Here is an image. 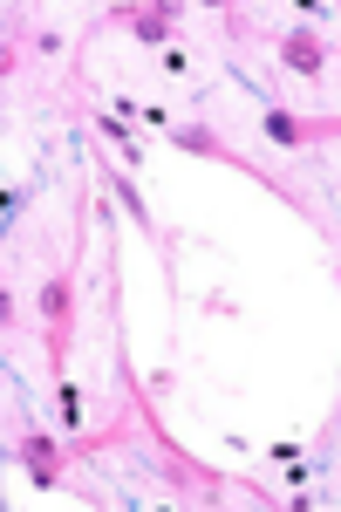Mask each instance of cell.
<instances>
[{"label": "cell", "instance_id": "obj_1", "mask_svg": "<svg viewBox=\"0 0 341 512\" xmlns=\"http://www.w3.org/2000/svg\"><path fill=\"white\" fill-rule=\"evenodd\" d=\"M41 321H48V355L62 362L69 355V328H76V294H69V274H55L41 287Z\"/></svg>", "mask_w": 341, "mask_h": 512}, {"label": "cell", "instance_id": "obj_2", "mask_svg": "<svg viewBox=\"0 0 341 512\" xmlns=\"http://www.w3.org/2000/svg\"><path fill=\"white\" fill-rule=\"evenodd\" d=\"M14 458H21V465L35 472V485H48V492H55V485H69V451H55L41 431H21Z\"/></svg>", "mask_w": 341, "mask_h": 512}, {"label": "cell", "instance_id": "obj_3", "mask_svg": "<svg viewBox=\"0 0 341 512\" xmlns=\"http://www.w3.org/2000/svg\"><path fill=\"white\" fill-rule=\"evenodd\" d=\"M266 137H273V144H321V137H341V117H294V110H266Z\"/></svg>", "mask_w": 341, "mask_h": 512}, {"label": "cell", "instance_id": "obj_4", "mask_svg": "<svg viewBox=\"0 0 341 512\" xmlns=\"http://www.w3.org/2000/svg\"><path fill=\"white\" fill-rule=\"evenodd\" d=\"M116 21H130L144 41H164L178 28V0H144V7H116Z\"/></svg>", "mask_w": 341, "mask_h": 512}, {"label": "cell", "instance_id": "obj_5", "mask_svg": "<svg viewBox=\"0 0 341 512\" xmlns=\"http://www.w3.org/2000/svg\"><path fill=\"white\" fill-rule=\"evenodd\" d=\"M280 62H287L294 76H321V69H328V48H321V35H307V28H294V35L280 41Z\"/></svg>", "mask_w": 341, "mask_h": 512}, {"label": "cell", "instance_id": "obj_6", "mask_svg": "<svg viewBox=\"0 0 341 512\" xmlns=\"http://www.w3.org/2000/svg\"><path fill=\"white\" fill-rule=\"evenodd\" d=\"M171 144H178V151H198V158H226V164H239V158H232V144H226V137H212L205 123H178V130H171ZM239 171H246V164H239Z\"/></svg>", "mask_w": 341, "mask_h": 512}, {"label": "cell", "instance_id": "obj_7", "mask_svg": "<svg viewBox=\"0 0 341 512\" xmlns=\"http://www.w3.org/2000/svg\"><path fill=\"white\" fill-rule=\"evenodd\" d=\"M205 7H232V0H205Z\"/></svg>", "mask_w": 341, "mask_h": 512}]
</instances>
